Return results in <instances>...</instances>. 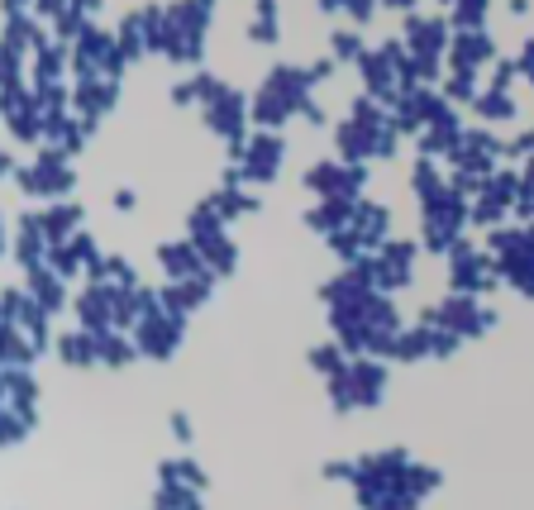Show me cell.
<instances>
[{
  "mask_svg": "<svg viewBox=\"0 0 534 510\" xmlns=\"http://www.w3.org/2000/svg\"><path fill=\"white\" fill-rule=\"evenodd\" d=\"M277 158H281V139H258L253 162H248V177H253V181H272L277 177Z\"/></svg>",
  "mask_w": 534,
  "mask_h": 510,
  "instance_id": "cell-1",
  "label": "cell"
},
{
  "mask_svg": "<svg viewBox=\"0 0 534 510\" xmlns=\"http://www.w3.org/2000/svg\"><path fill=\"white\" fill-rule=\"evenodd\" d=\"M58 348H62V363H72V367H87L96 353H100V344H91V338H77V334H67Z\"/></svg>",
  "mask_w": 534,
  "mask_h": 510,
  "instance_id": "cell-2",
  "label": "cell"
},
{
  "mask_svg": "<svg viewBox=\"0 0 534 510\" xmlns=\"http://www.w3.org/2000/svg\"><path fill=\"white\" fill-rule=\"evenodd\" d=\"M100 363L124 367L129 363V344H124V338H100Z\"/></svg>",
  "mask_w": 534,
  "mask_h": 510,
  "instance_id": "cell-3",
  "label": "cell"
},
{
  "mask_svg": "<svg viewBox=\"0 0 534 510\" xmlns=\"http://www.w3.org/2000/svg\"><path fill=\"white\" fill-rule=\"evenodd\" d=\"M310 363L320 367V372H339V353H334V348H315Z\"/></svg>",
  "mask_w": 534,
  "mask_h": 510,
  "instance_id": "cell-4",
  "label": "cell"
},
{
  "mask_svg": "<svg viewBox=\"0 0 534 510\" xmlns=\"http://www.w3.org/2000/svg\"><path fill=\"white\" fill-rule=\"evenodd\" d=\"M334 48H339V58H358V39H354V33H334Z\"/></svg>",
  "mask_w": 534,
  "mask_h": 510,
  "instance_id": "cell-5",
  "label": "cell"
},
{
  "mask_svg": "<svg viewBox=\"0 0 534 510\" xmlns=\"http://www.w3.org/2000/svg\"><path fill=\"white\" fill-rule=\"evenodd\" d=\"M172 430H177V439H181V444H191V420L181 415V411L172 415Z\"/></svg>",
  "mask_w": 534,
  "mask_h": 510,
  "instance_id": "cell-6",
  "label": "cell"
},
{
  "mask_svg": "<svg viewBox=\"0 0 534 510\" xmlns=\"http://www.w3.org/2000/svg\"><path fill=\"white\" fill-rule=\"evenodd\" d=\"M115 206H120V210H134V191H129V186H120V191H115Z\"/></svg>",
  "mask_w": 534,
  "mask_h": 510,
  "instance_id": "cell-7",
  "label": "cell"
}]
</instances>
